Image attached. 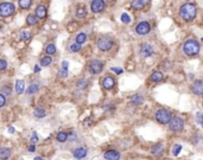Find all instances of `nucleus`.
<instances>
[{
  "instance_id": "45",
  "label": "nucleus",
  "mask_w": 203,
  "mask_h": 160,
  "mask_svg": "<svg viewBox=\"0 0 203 160\" xmlns=\"http://www.w3.org/2000/svg\"><path fill=\"white\" fill-rule=\"evenodd\" d=\"M7 132L10 134H14V132H15V129H14V127H12V126H10L8 128H7Z\"/></svg>"
},
{
  "instance_id": "27",
  "label": "nucleus",
  "mask_w": 203,
  "mask_h": 160,
  "mask_svg": "<svg viewBox=\"0 0 203 160\" xmlns=\"http://www.w3.org/2000/svg\"><path fill=\"white\" fill-rule=\"evenodd\" d=\"M76 43L77 44H83V43H86V40H87V35L86 33H83V32H81V33H79L77 36H76Z\"/></svg>"
},
{
  "instance_id": "19",
  "label": "nucleus",
  "mask_w": 203,
  "mask_h": 160,
  "mask_svg": "<svg viewBox=\"0 0 203 160\" xmlns=\"http://www.w3.org/2000/svg\"><path fill=\"white\" fill-rule=\"evenodd\" d=\"M163 78H164V75H163V72H161V71H154V72H152V75L150 76V80L152 81L153 83L162 82Z\"/></svg>"
},
{
  "instance_id": "50",
  "label": "nucleus",
  "mask_w": 203,
  "mask_h": 160,
  "mask_svg": "<svg viewBox=\"0 0 203 160\" xmlns=\"http://www.w3.org/2000/svg\"><path fill=\"white\" fill-rule=\"evenodd\" d=\"M201 42H202V43H203V37H202V39H201Z\"/></svg>"
},
{
  "instance_id": "24",
  "label": "nucleus",
  "mask_w": 203,
  "mask_h": 160,
  "mask_svg": "<svg viewBox=\"0 0 203 160\" xmlns=\"http://www.w3.org/2000/svg\"><path fill=\"white\" fill-rule=\"evenodd\" d=\"M52 63V58L48 55V56H44L41 59V65L42 67H49L50 64Z\"/></svg>"
},
{
  "instance_id": "12",
  "label": "nucleus",
  "mask_w": 203,
  "mask_h": 160,
  "mask_svg": "<svg viewBox=\"0 0 203 160\" xmlns=\"http://www.w3.org/2000/svg\"><path fill=\"white\" fill-rule=\"evenodd\" d=\"M87 154H88V149L86 147H77L73 151V157L77 160L84 159L87 157Z\"/></svg>"
},
{
  "instance_id": "48",
  "label": "nucleus",
  "mask_w": 203,
  "mask_h": 160,
  "mask_svg": "<svg viewBox=\"0 0 203 160\" xmlns=\"http://www.w3.org/2000/svg\"><path fill=\"white\" fill-rule=\"evenodd\" d=\"M33 160H45V159H43V158H41V157H36Z\"/></svg>"
},
{
  "instance_id": "14",
  "label": "nucleus",
  "mask_w": 203,
  "mask_h": 160,
  "mask_svg": "<svg viewBox=\"0 0 203 160\" xmlns=\"http://www.w3.org/2000/svg\"><path fill=\"white\" fill-rule=\"evenodd\" d=\"M164 152H165V147H164V145H163L162 142H157L156 145H153L152 148H151V153H152L153 155H156V157L163 155Z\"/></svg>"
},
{
  "instance_id": "35",
  "label": "nucleus",
  "mask_w": 203,
  "mask_h": 160,
  "mask_svg": "<svg viewBox=\"0 0 203 160\" xmlns=\"http://www.w3.org/2000/svg\"><path fill=\"white\" fill-rule=\"evenodd\" d=\"M181 151H182V146H181V145H175L174 148H172V154H174L175 157H177V155L181 153Z\"/></svg>"
},
{
  "instance_id": "23",
  "label": "nucleus",
  "mask_w": 203,
  "mask_h": 160,
  "mask_svg": "<svg viewBox=\"0 0 203 160\" xmlns=\"http://www.w3.org/2000/svg\"><path fill=\"white\" fill-rule=\"evenodd\" d=\"M56 140L58 141V142H66L68 140V133L67 132H58L57 135H56Z\"/></svg>"
},
{
  "instance_id": "25",
  "label": "nucleus",
  "mask_w": 203,
  "mask_h": 160,
  "mask_svg": "<svg viewBox=\"0 0 203 160\" xmlns=\"http://www.w3.org/2000/svg\"><path fill=\"white\" fill-rule=\"evenodd\" d=\"M38 89H39V85H38L37 83H32V84H30L29 88H27V94H29V95L36 94L38 92Z\"/></svg>"
},
{
  "instance_id": "21",
  "label": "nucleus",
  "mask_w": 203,
  "mask_h": 160,
  "mask_svg": "<svg viewBox=\"0 0 203 160\" xmlns=\"http://www.w3.org/2000/svg\"><path fill=\"white\" fill-rule=\"evenodd\" d=\"M143 102H144V98H143V96L139 95V94L133 95L132 98H131V105H132V106H140V105H143Z\"/></svg>"
},
{
  "instance_id": "9",
  "label": "nucleus",
  "mask_w": 203,
  "mask_h": 160,
  "mask_svg": "<svg viewBox=\"0 0 203 160\" xmlns=\"http://www.w3.org/2000/svg\"><path fill=\"white\" fill-rule=\"evenodd\" d=\"M150 31H151V25L147 22H141L135 26V32L140 36L147 35V33H150Z\"/></svg>"
},
{
  "instance_id": "15",
  "label": "nucleus",
  "mask_w": 203,
  "mask_h": 160,
  "mask_svg": "<svg viewBox=\"0 0 203 160\" xmlns=\"http://www.w3.org/2000/svg\"><path fill=\"white\" fill-rule=\"evenodd\" d=\"M102 87H103L106 90H112V89L115 87V80H114L112 76H106V77L102 80Z\"/></svg>"
},
{
  "instance_id": "18",
  "label": "nucleus",
  "mask_w": 203,
  "mask_h": 160,
  "mask_svg": "<svg viewBox=\"0 0 203 160\" xmlns=\"http://www.w3.org/2000/svg\"><path fill=\"white\" fill-rule=\"evenodd\" d=\"M25 89V82L23 80H17L15 81V85H14V90L17 94H23Z\"/></svg>"
},
{
  "instance_id": "6",
  "label": "nucleus",
  "mask_w": 203,
  "mask_h": 160,
  "mask_svg": "<svg viewBox=\"0 0 203 160\" xmlns=\"http://www.w3.org/2000/svg\"><path fill=\"white\" fill-rule=\"evenodd\" d=\"M15 11V6L12 2H2L0 4V15L1 17H10Z\"/></svg>"
},
{
  "instance_id": "8",
  "label": "nucleus",
  "mask_w": 203,
  "mask_h": 160,
  "mask_svg": "<svg viewBox=\"0 0 203 160\" xmlns=\"http://www.w3.org/2000/svg\"><path fill=\"white\" fill-rule=\"evenodd\" d=\"M153 52H154V48L150 43H144L140 48V56L143 58H149L150 56L153 55Z\"/></svg>"
},
{
  "instance_id": "37",
  "label": "nucleus",
  "mask_w": 203,
  "mask_h": 160,
  "mask_svg": "<svg viewBox=\"0 0 203 160\" xmlns=\"http://www.w3.org/2000/svg\"><path fill=\"white\" fill-rule=\"evenodd\" d=\"M196 121H197L200 125H202V122H203V114L202 113H200V112H197V113H196Z\"/></svg>"
},
{
  "instance_id": "43",
  "label": "nucleus",
  "mask_w": 203,
  "mask_h": 160,
  "mask_svg": "<svg viewBox=\"0 0 203 160\" xmlns=\"http://www.w3.org/2000/svg\"><path fill=\"white\" fill-rule=\"evenodd\" d=\"M112 71H114V72L118 74V75L122 74V69H120V68H112Z\"/></svg>"
},
{
  "instance_id": "10",
  "label": "nucleus",
  "mask_w": 203,
  "mask_h": 160,
  "mask_svg": "<svg viewBox=\"0 0 203 160\" xmlns=\"http://www.w3.org/2000/svg\"><path fill=\"white\" fill-rule=\"evenodd\" d=\"M191 92L197 95L202 96L203 95V80H195L191 83Z\"/></svg>"
},
{
  "instance_id": "44",
  "label": "nucleus",
  "mask_w": 203,
  "mask_h": 160,
  "mask_svg": "<svg viewBox=\"0 0 203 160\" xmlns=\"http://www.w3.org/2000/svg\"><path fill=\"white\" fill-rule=\"evenodd\" d=\"M68 68H69V63L67 61H63L62 62V70H68Z\"/></svg>"
},
{
  "instance_id": "32",
  "label": "nucleus",
  "mask_w": 203,
  "mask_h": 160,
  "mask_svg": "<svg viewBox=\"0 0 203 160\" xmlns=\"http://www.w3.org/2000/svg\"><path fill=\"white\" fill-rule=\"evenodd\" d=\"M20 38L24 40V42H29V40L32 38V35H31L29 31H24V32H22V35H20Z\"/></svg>"
},
{
  "instance_id": "30",
  "label": "nucleus",
  "mask_w": 203,
  "mask_h": 160,
  "mask_svg": "<svg viewBox=\"0 0 203 160\" xmlns=\"http://www.w3.org/2000/svg\"><path fill=\"white\" fill-rule=\"evenodd\" d=\"M45 52L48 53L49 56L50 55H54L56 52V46H55V44H48L46 46H45Z\"/></svg>"
},
{
  "instance_id": "7",
  "label": "nucleus",
  "mask_w": 203,
  "mask_h": 160,
  "mask_svg": "<svg viewBox=\"0 0 203 160\" xmlns=\"http://www.w3.org/2000/svg\"><path fill=\"white\" fill-rule=\"evenodd\" d=\"M88 70L92 75H99L100 72H102L103 70V62L102 61H99V59H94L89 63L88 65Z\"/></svg>"
},
{
  "instance_id": "41",
  "label": "nucleus",
  "mask_w": 203,
  "mask_h": 160,
  "mask_svg": "<svg viewBox=\"0 0 203 160\" xmlns=\"http://www.w3.org/2000/svg\"><path fill=\"white\" fill-rule=\"evenodd\" d=\"M76 138V133H74V132H71V133H68V140H74Z\"/></svg>"
},
{
  "instance_id": "5",
  "label": "nucleus",
  "mask_w": 203,
  "mask_h": 160,
  "mask_svg": "<svg viewBox=\"0 0 203 160\" xmlns=\"http://www.w3.org/2000/svg\"><path fill=\"white\" fill-rule=\"evenodd\" d=\"M113 44H114V42L108 36H103V37L99 38V40H97V48H99V50H101L103 52L110 50L113 48Z\"/></svg>"
},
{
  "instance_id": "26",
  "label": "nucleus",
  "mask_w": 203,
  "mask_h": 160,
  "mask_svg": "<svg viewBox=\"0 0 203 160\" xmlns=\"http://www.w3.org/2000/svg\"><path fill=\"white\" fill-rule=\"evenodd\" d=\"M37 22H38V19H37V15L36 14H30V15H27L26 18V23L29 25H36L37 24Z\"/></svg>"
},
{
  "instance_id": "31",
  "label": "nucleus",
  "mask_w": 203,
  "mask_h": 160,
  "mask_svg": "<svg viewBox=\"0 0 203 160\" xmlns=\"http://www.w3.org/2000/svg\"><path fill=\"white\" fill-rule=\"evenodd\" d=\"M31 4H32V0H19V6L25 10L31 6Z\"/></svg>"
},
{
  "instance_id": "17",
  "label": "nucleus",
  "mask_w": 203,
  "mask_h": 160,
  "mask_svg": "<svg viewBox=\"0 0 203 160\" xmlns=\"http://www.w3.org/2000/svg\"><path fill=\"white\" fill-rule=\"evenodd\" d=\"M12 155V149L8 147H0V160H8Z\"/></svg>"
},
{
  "instance_id": "1",
  "label": "nucleus",
  "mask_w": 203,
  "mask_h": 160,
  "mask_svg": "<svg viewBox=\"0 0 203 160\" xmlns=\"http://www.w3.org/2000/svg\"><path fill=\"white\" fill-rule=\"evenodd\" d=\"M179 17L184 20V22H192L196 18L197 14V7L195 4L192 2H187L184 5L181 6L179 8Z\"/></svg>"
},
{
  "instance_id": "46",
  "label": "nucleus",
  "mask_w": 203,
  "mask_h": 160,
  "mask_svg": "<svg viewBox=\"0 0 203 160\" xmlns=\"http://www.w3.org/2000/svg\"><path fill=\"white\" fill-rule=\"evenodd\" d=\"M4 92H5L4 95H10V94H11V89L7 88V87H5V88H4Z\"/></svg>"
},
{
  "instance_id": "33",
  "label": "nucleus",
  "mask_w": 203,
  "mask_h": 160,
  "mask_svg": "<svg viewBox=\"0 0 203 160\" xmlns=\"http://www.w3.org/2000/svg\"><path fill=\"white\" fill-rule=\"evenodd\" d=\"M69 48H70V51H71V52H79V51H80V50L82 49L81 45H80V44H77V43H74V44H71Z\"/></svg>"
},
{
  "instance_id": "40",
  "label": "nucleus",
  "mask_w": 203,
  "mask_h": 160,
  "mask_svg": "<svg viewBox=\"0 0 203 160\" xmlns=\"http://www.w3.org/2000/svg\"><path fill=\"white\" fill-rule=\"evenodd\" d=\"M59 77H62V78H64V77H67L68 76V70H62L61 69V71H59Z\"/></svg>"
},
{
  "instance_id": "28",
  "label": "nucleus",
  "mask_w": 203,
  "mask_h": 160,
  "mask_svg": "<svg viewBox=\"0 0 203 160\" xmlns=\"http://www.w3.org/2000/svg\"><path fill=\"white\" fill-rule=\"evenodd\" d=\"M86 15H87V10H86V7L81 6V7H79V8L76 10V17H77V18H84Z\"/></svg>"
},
{
  "instance_id": "38",
  "label": "nucleus",
  "mask_w": 203,
  "mask_h": 160,
  "mask_svg": "<svg viewBox=\"0 0 203 160\" xmlns=\"http://www.w3.org/2000/svg\"><path fill=\"white\" fill-rule=\"evenodd\" d=\"M5 105H6V97L4 94H0V108H2Z\"/></svg>"
},
{
  "instance_id": "4",
  "label": "nucleus",
  "mask_w": 203,
  "mask_h": 160,
  "mask_svg": "<svg viewBox=\"0 0 203 160\" xmlns=\"http://www.w3.org/2000/svg\"><path fill=\"white\" fill-rule=\"evenodd\" d=\"M184 126H185V122H184L183 119H181L179 116L172 118L171 121L169 122V128H170V131L174 132V133H179V132H182V131L184 129Z\"/></svg>"
},
{
  "instance_id": "11",
  "label": "nucleus",
  "mask_w": 203,
  "mask_h": 160,
  "mask_svg": "<svg viewBox=\"0 0 203 160\" xmlns=\"http://www.w3.org/2000/svg\"><path fill=\"white\" fill-rule=\"evenodd\" d=\"M105 1L103 0H93L92 4H90V10L94 12V13H100L105 10Z\"/></svg>"
},
{
  "instance_id": "49",
  "label": "nucleus",
  "mask_w": 203,
  "mask_h": 160,
  "mask_svg": "<svg viewBox=\"0 0 203 160\" xmlns=\"http://www.w3.org/2000/svg\"><path fill=\"white\" fill-rule=\"evenodd\" d=\"M1 28H2V25H1V24H0V31H1Z\"/></svg>"
},
{
  "instance_id": "22",
  "label": "nucleus",
  "mask_w": 203,
  "mask_h": 160,
  "mask_svg": "<svg viewBox=\"0 0 203 160\" xmlns=\"http://www.w3.org/2000/svg\"><path fill=\"white\" fill-rule=\"evenodd\" d=\"M45 115H46V112H45V109H44L43 107H37V108L33 110V116L37 118V119H42V118H44Z\"/></svg>"
},
{
  "instance_id": "42",
  "label": "nucleus",
  "mask_w": 203,
  "mask_h": 160,
  "mask_svg": "<svg viewBox=\"0 0 203 160\" xmlns=\"http://www.w3.org/2000/svg\"><path fill=\"white\" fill-rule=\"evenodd\" d=\"M27 151H29V152H30V153H33V152H35V151H36V146H35V145H33V144H31V145H30V146L27 147Z\"/></svg>"
},
{
  "instance_id": "34",
  "label": "nucleus",
  "mask_w": 203,
  "mask_h": 160,
  "mask_svg": "<svg viewBox=\"0 0 203 160\" xmlns=\"http://www.w3.org/2000/svg\"><path fill=\"white\" fill-rule=\"evenodd\" d=\"M120 19H121V22L123 23V24H130V23H131V17H130L128 14L126 13V12L121 14Z\"/></svg>"
},
{
  "instance_id": "51",
  "label": "nucleus",
  "mask_w": 203,
  "mask_h": 160,
  "mask_svg": "<svg viewBox=\"0 0 203 160\" xmlns=\"http://www.w3.org/2000/svg\"><path fill=\"white\" fill-rule=\"evenodd\" d=\"M201 126H202V127H203V122H202V125H201Z\"/></svg>"
},
{
  "instance_id": "29",
  "label": "nucleus",
  "mask_w": 203,
  "mask_h": 160,
  "mask_svg": "<svg viewBox=\"0 0 203 160\" xmlns=\"http://www.w3.org/2000/svg\"><path fill=\"white\" fill-rule=\"evenodd\" d=\"M76 87H77L79 89H81V90L86 89V88L88 87V81L84 80V78H81L80 81H77V83H76Z\"/></svg>"
},
{
  "instance_id": "36",
  "label": "nucleus",
  "mask_w": 203,
  "mask_h": 160,
  "mask_svg": "<svg viewBox=\"0 0 203 160\" xmlns=\"http://www.w3.org/2000/svg\"><path fill=\"white\" fill-rule=\"evenodd\" d=\"M31 142L35 145L36 142H38V135H37V132H32V135H31Z\"/></svg>"
},
{
  "instance_id": "39",
  "label": "nucleus",
  "mask_w": 203,
  "mask_h": 160,
  "mask_svg": "<svg viewBox=\"0 0 203 160\" xmlns=\"http://www.w3.org/2000/svg\"><path fill=\"white\" fill-rule=\"evenodd\" d=\"M7 68V62L5 59H0V71L5 70Z\"/></svg>"
},
{
  "instance_id": "13",
  "label": "nucleus",
  "mask_w": 203,
  "mask_h": 160,
  "mask_svg": "<svg viewBox=\"0 0 203 160\" xmlns=\"http://www.w3.org/2000/svg\"><path fill=\"white\" fill-rule=\"evenodd\" d=\"M103 158L106 160H120V152L117 149H107L103 153Z\"/></svg>"
},
{
  "instance_id": "16",
  "label": "nucleus",
  "mask_w": 203,
  "mask_h": 160,
  "mask_svg": "<svg viewBox=\"0 0 203 160\" xmlns=\"http://www.w3.org/2000/svg\"><path fill=\"white\" fill-rule=\"evenodd\" d=\"M149 2H150V0H132L131 6H132L133 10L140 11V10H143Z\"/></svg>"
},
{
  "instance_id": "47",
  "label": "nucleus",
  "mask_w": 203,
  "mask_h": 160,
  "mask_svg": "<svg viewBox=\"0 0 203 160\" xmlns=\"http://www.w3.org/2000/svg\"><path fill=\"white\" fill-rule=\"evenodd\" d=\"M33 71H35V72H39V71H41V67L36 64V65H35V69H33Z\"/></svg>"
},
{
  "instance_id": "20",
  "label": "nucleus",
  "mask_w": 203,
  "mask_h": 160,
  "mask_svg": "<svg viewBox=\"0 0 203 160\" xmlns=\"http://www.w3.org/2000/svg\"><path fill=\"white\" fill-rule=\"evenodd\" d=\"M36 15H37V18H39V19L45 18V17H46V7H45L44 5L37 6V8H36Z\"/></svg>"
},
{
  "instance_id": "3",
  "label": "nucleus",
  "mask_w": 203,
  "mask_h": 160,
  "mask_svg": "<svg viewBox=\"0 0 203 160\" xmlns=\"http://www.w3.org/2000/svg\"><path fill=\"white\" fill-rule=\"evenodd\" d=\"M154 118H156V120L158 121L159 123H162V125H169V122L172 119V113L170 110H167V109L161 108V109L156 110Z\"/></svg>"
},
{
  "instance_id": "2",
  "label": "nucleus",
  "mask_w": 203,
  "mask_h": 160,
  "mask_svg": "<svg viewBox=\"0 0 203 160\" xmlns=\"http://www.w3.org/2000/svg\"><path fill=\"white\" fill-rule=\"evenodd\" d=\"M201 46L196 39H188L183 44V52L188 57H195L200 53Z\"/></svg>"
}]
</instances>
